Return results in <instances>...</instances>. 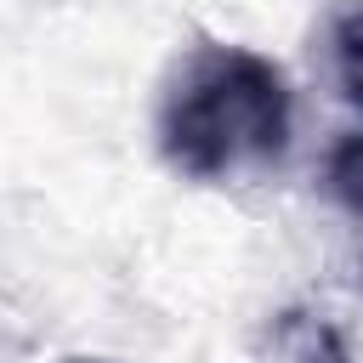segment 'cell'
I'll list each match as a JSON object with an SVG mask.
<instances>
[{"instance_id": "5", "label": "cell", "mask_w": 363, "mask_h": 363, "mask_svg": "<svg viewBox=\"0 0 363 363\" xmlns=\"http://www.w3.org/2000/svg\"><path fill=\"white\" fill-rule=\"evenodd\" d=\"M68 363H113V357H68Z\"/></svg>"}, {"instance_id": "2", "label": "cell", "mask_w": 363, "mask_h": 363, "mask_svg": "<svg viewBox=\"0 0 363 363\" xmlns=\"http://www.w3.org/2000/svg\"><path fill=\"white\" fill-rule=\"evenodd\" d=\"M267 352L272 363H352L346 335L312 306H284L267 329Z\"/></svg>"}, {"instance_id": "3", "label": "cell", "mask_w": 363, "mask_h": 363, "mask_svg": "<svg viewBox=\"0 0 363 363\" xmlns=\"http://www.w3.org/2000/svg\"><path fill=\"white\" fill-rule=\"evenodd\" d=\"M329 74L352 113H363V0L329 17Z\"/></svg>"}, {"instance_id": "1", "label": "cell", "mask_w": 363, "mask_h": 363, "mask_svg": "<svg viewBox=\"0 0 363 363\" xmlns=\"http://www.w3.org/2000/svg\"><path fill=\"white\" fill-rule=\"evenodd\" d=\"M159 153L187 182H244L289 147V79L250 45H193L159 96Z\"/></svg>"}, {"instance_id": "4", "label": "cell", "mask_w": 363, "mask_h": 363, "mask_svg": "<svg viewBox=\"0 0 363 363\" xmlns=\"http://www.w3.org/2000/svg\"><path fill=\"white\" fill-rule=\"evenodd\" d=\"M323 182H329L335 204L352 210V216L363 221V130H346V136L329 147V159H323Z\"/></svg>"}]
</instances>
